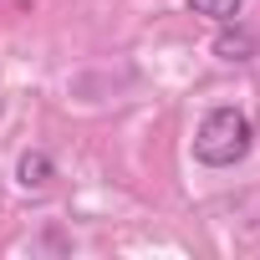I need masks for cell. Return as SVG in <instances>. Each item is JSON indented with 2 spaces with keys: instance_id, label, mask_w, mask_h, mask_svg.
Segmentation results:
<instances>
[{
  "instance_id": "1",
  "label": "cell",
  "mask_w": 260,
  "mask_h": 260,
  "mask_svg": "<svg viewBox=\"0 0 260 260\" xmlns=\"http://www.w3.org/2000/svg\"><path fill=\"white\" fill-rule=\"evenodd\" d=\"M255 148V127L240 107H209L199 133H194V158L204 169H235Z\"/></svg>"
},
{
  "instance_id": "2",
  "label": "cell",
  "mask_w": 260,
  "mask_h": 260,
  "mask_svg": "<svg viewBox=\"0 0 260 260\" xmlns=\"http://www.w3.org/2000/svg\"><path fill=\"white\" fill-rule=\"evenodd\" d=\"M214 56H219V61H250V56H255V36H250L245 26L230 31V21H224V31L214 36Z\"/></svg>"
},
{
  "instance_id": "3",
  "label": "cell",
  "mask_w": 260,
  "mask_h": 260,
  "mask_svg": "<svg viewBox=\"0 0 260 260\" xmlns=\"http://www.w3.org/2000/svg\"><path fill=\"white\" fill-rule=\"evenodd\" d=\"M16 179H21V189H46V184L56 179V164H51L41 148H31V153H21V164H16Z\"/></svg>"
},
{
  "instance_id": "4",
  "label": "cell",
  "mask_w": 260,
  "mask_h": 260,
  "mask_svg": "<svg viewBox=\"0 0 260 260\" xmlns=\"http://www.w3.org/2000/svg\"><path fill=\"white\" fill-rule=\"evenodd\" d=\"M240 6H245V0H189V16H204V21H235L240 16Z\"/></svg>"
}]
</instances>
